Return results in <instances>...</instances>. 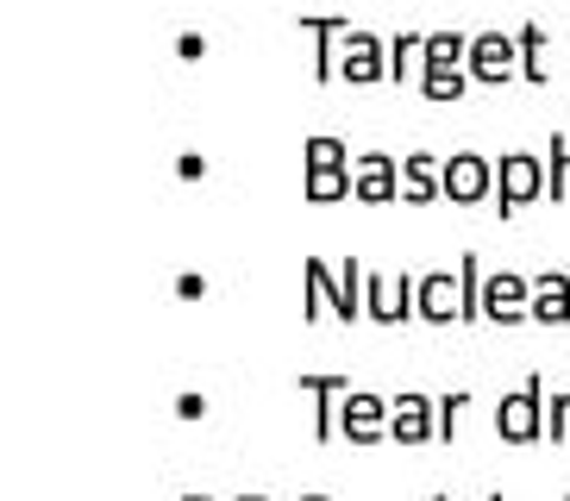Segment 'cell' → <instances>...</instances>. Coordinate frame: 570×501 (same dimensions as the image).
I'll list each match as a JSON object with an SVG mask.
<instances>
[{
    "instance_id": "19",
    "label": "cell",
    "mask_w": 570,
    "mask_h": 501,
    "mask_svg": "<svg viewBox=\"0 0 570 501\" xmlns=\"http://www.w3.org/2000/svg\"><path fill=\"white\" fill-rule=\"evenodd\" d=\"M307 200H320V207H326V200H357V176L352 169H307Z\"/></svg>"
},
{
    "instance_id": "18",
    "label": "cell",
    "mask_w": 570,
    "mask_h": 501,
    "mask_svg": "<svg viewBox=\"0 0 570 501\" xmlns=\"http://www.w3.org/2000/svg\"><path fill=\"white\" fill-rule=\"evenodd\" d=\"M364 276H370V269L345 250V269H338V314H333V320H345V326L364 320Z\"/></svg>"
},
{
    "instance_id": "14",
    "label": "cell",
    "mask_w": 570,
    "mask_h": 501,
    "mask_svg": "<svg viewBox=\"0 0 570 501\" xmlns=\"http://www.w3.org/2000/svg\"><path fill=\"white\" fill-rule=\"evenodd\" d=\"M533 320L539 326H564L570 320V269H546V276H533Z\"/></svg>"
},
{
    "instance_id": "5",
    "label": "cell",
    "mask_w": 570,
    "mask_h": 501,
    "mask_svg": "<svg viewBox=\"0 0 570 501\" xmlns=\"http://www.w3.org/2000/svg\"><path fill=\"white\" fill-rule=\"evenodd\" d=\"M483 320H495V326H520V320H533V276L495 269V276L483 283Z\"/></svg>"
},
{
    "instance_id": "15",
    "label": "cell",
    "mask_w": 570,
    "mask_h": 501,
    "mask_svg": "<svg viewBox=\"0 0 570 501\" xmlns=\"http://www.w3.org/2000/svg\"><path fill=\"white\" fill-rule=\"evenodd\" d=\"M302 288H307V301H302V314H307V320L338 314V276L320 264V257H307V264H302Z\"/></svg>"
},
{
    "instance_id": "28",
    "label": "cell",
    "mask_w": 570,
    "mask_h": 501,
    "mask_svg": "<svg viewBox=\"0 0 570 501\" xmlns=\"http://www.w3.org/2000/svg\"><path fill=\"white\" fill-rule=\"evenodd\" d=\"M176 176H183V183H202V176H207V157H202V150H183V157H176Z\"/></svg>"
},
{
    "instance_id": "7",
    "label": "cell",
    "mask_w": 570,
    "mask_h": 501,
    "mask_svg": "<svg viewBox=\"0 0 570 501\" xmlns=\"http://www.w3.org/2000/svg\"><path fill=\"white\" fill-rule=\"evenodd\" d=\"M389 407H395L389 395L352 389V395H345V414H338V439H345V445H376V439H389Z\"/></svg>"
},
{
    "instance_id": "8",
    "label": "cell",
    "mask_w": 570,
    "mask_h": 501,
    "mask_svg": "<svg viewBox=\"0 0 570 501\" xmlns=\"http://www.w3.org/2000/svg\"><path fill=\"white\" fill-rule=\"evenodd\" d=\"M420 320L426 326H464V276L458 269H426L420 276Z\"/></svg>"
},
{
    "instance_id": "13",
    "label": "cell",
    "mask_w": 570,
    "mask_h": 501,
    "mask_svg": "<svg viewBox=\"0 0 570 501\" xmlns=\"http://www.w3.org/2000/svg\"><path fill=\"white\" fill-rule=\"evenodd\" d=\"M302 395H314V439H320V445H333L352 383H345V376H302Z\"/></svg>"
},
{
    "instance_id": "27",
    "label": "cell",
    "mask_w": 570,
    "mask_h": 501,
    "mask_svg": "<svg viewBox=\"0 0 570 501\" xmlns=\"http://www.w3.org/2000/svg\"><path fill=\"white\" fill-rule=\"evenodd\" d=\"M207 295V276L202 269H183V276H176V301H202Z\"/></svg>"
},
{
    "instance_id": "12",
    "label": "cell",
    "mask_w": 570,
    "mask_h": 501,
    "mask_svg": "<svg viewBox=\"0 0 570 501\" xmlns=\"http://www.w3.org/2000/svg\"><path fill=\"white\" fill-rule=\"evenodd\" d=\"M402 200L407 207L445 200V164H439L433 150H402Z\"/></svg>"
},
{
    "instance_id": "32",
    "label": "cell",
    "mask_w": 570,
    "mask_h": 501,
    "mask_svg": "<svg viewBox=\"0 0 570 501\" xmlns=\"http://www.w3.org/2000/svg\"><path fill=\"white\" fill-rule=\"evenodd\" d=\"M302 501H333V495H302Z\"/></svg>"
},
{
    "instance_id": "34",
    "label": "cell",
    "mask_w": 570,
    "mask_h": 501,
    "mask_svg": "<svg viewBox=\"0 0 570 501\" xmlns=\"http://www.w3.org/2000/svg\"><path fill=\"white\" fill-rule=\"evenodd\" d=\"M564 501H570V495H564Z\"/></svg>"
},
{
    "instance_id": "24",
    "label": "cell",
    "mask_w": 570,
    "mask_h": 501,
    "mask_svg": "<svg viewBox=\"0 0 570 501\" xmlns=\"http://www.w3.org/2000/svg\"><path fill=\"white\" fill-rule=\"evenodd\" d=\"M464 407H470V395H464V389H452V395H439V445H452V439L464 433Z\"/></svg>"
},
{
    "instance_id": "10",
    "label": "cell",
    "mask_w": 570,
    "mask_h": 501,
    "mask_svg": "<svg viewBox=\"0 0 570 501\" xmlns=\"http://www.w3.org/2000/svg\"><path fill=\"white\" fill-rule=\"evenodd\" d=\"M352 176H357V200H364V207H389V200H402V164H395L389 150H357Z\"/></svg>"
},
{
    "instance_id": "16",
    "label": "cell",
    "mask_w": 570,
    "mask_h": 501,
    "mask_svg": "<svg viewBox=\"0 0 570 501\" xmlns=\"http://www.w3.org/2000/svg\"><path fill=\"white\" fill-rule=\"evenodd\" d=\"M514 38H520V76H527L533 88H546V82H552V63H546L552 38H546V26H539V19H527Z\"/></svg>"
},
{
    "instance_id": "20",
    "label": "cell",
    "mask_w": 570,
    "mask_h": 501,
    "mask_svg": "<svg viewBox=\"0 0 570 501\" xmlns=\"http://www.w3.org/2000/svg\"><path fill=\"white\" fill-rule=\"evenodd\" d=\"M546 200H570V138H546Z\"/></svg>"
},
{
    "instance_id": "4",
    "label": "cell",
    "mask_w": 570,
    "mask_h": 501,
    "mask_svg": "<svg viewBox=\"0 0 570 501\" xmlns=\"http://www.w3.org/2000/svg\"><path fill=\"white\" fill-rule=\"evenodd\" d=\"M495 195V164H489L483 150H452L445 157V200L458 207H476V200Z\"/></svg>"
},
{
    "instance_id": "22",
    "label": "cell",
    "mask_w": 570,
    "mask_h": 501,
    "mask_svg": "<svg viewBox=\"0 0 570 501\" xmlns=\"http://www.w3.org/2000/svg\"><path fill=\"white\" fill-rule=\"evenodd\" d=\"M470 57V32H452V26H445V32H426V63H464Z\"/></svg>"
},
{
    "instance_id": "31",
    "label": "cell",
    "mask_w": 570,
    "mask_h": 501,
    "mask_svg": "<svg viewBox=\"0 0 570 501\" xmlns=\"http://www.w3.org/2000/svg\"><path fill=\"white\" fill-rule=\"evenodd\" d=\"M183 501H214V495H183Z\"/></svg>"
},
{
    "instance_id": "17",
    "label": "cell",
    "mask_w": 570,
    "mask_h": 501,
    "mask_svg": "<svg viewBox=\"0 0 570 501\" xmlns=\"http://www.w3.org/2000/svg\"><path fill=\"white\" fill-rule=\"evenodd\" d=\"M464 88H470V69L464 63H445V69L426 63V69H420V95H426V100H464Z\"/></svg>"
},
{
    "instance_id": "6",
    "label": "cell",
    "mask_w": 570,
    "mask_h": 501,
    "mask_svg": "<svg viewBox=\"0 0 570 501\" xmlns=\"http://www.w3.org/2000/svg\"><path fill=\"white\" fill-rule=\"evenodd\" d=\"M389 439L395 445H433L439 439V395H420V389L395 395V407H389Z\"/></svg>"
},
{
    "instance_id": "29",
    "label": "cell",
    "mask_w": 570,
    "mask_h": 501,
    "mask_svg": "<svg viewBox=\"0 0 570 501\" xmlns=\"http://www.w3.org/2000/svg\"><path fill=\"white\" fill-rule=\"evenodd\" d=\"M176 420H207V395H195V389L176 395Z\"/></svg>"
},
{
    "instance_id": "33",
    "label": "cell",
    "mask_w": 570,
    "mask_h": 501,
    "mask_svg": "<svg viewBox=\"0 0 570 501\" xmlns=\"http://www.w3.org/2000/svg\"><path fill=\"white\" fill-rule=\"evenodd\" d=\"M489 501H502V495H489Z\"/></svg>"
},
{
    "instance_id": "1",
    "label": "cell",
    "mask_w": 570,
    "mask_h": 501,
    "mask_svg": "<svg viewBox=\"0 0 570 501\" xmlns=\"http://www.w3.org/2000/svg\"><path fill=\"white\" fill-rule=\"evenodd\" d=\"M495 439L502 445H533V439H546V383L539 376H527L520 389H508L495 401Z\"/></svg>"
},
{
    "instance_id": "2",
    "label": "cell",
    "mask_w": 570,
    "mask_h": 501,
    "mask_svg": "<svg viewBox=\"0 0 570 501\" xmlns=\"http://www.w3.org/2000/svg\"><path fill=\"white\" fill-rule=\"evenodd\" d=\"M539 195H546V164H539L533 150H502L495 157V214L514 219Z\"/></svg>"
},
{
    "instance_id": "25",
    "label": "cell",
    "mask_w": 570,
    "mask_h": 501,
    "mask_svg": "<svg viewBox=\"0 0 570 501\" xmlns=\"http://www.w3.org/2000/svg\"><path fill=\"white\" fill-rule=\"evenodd\" d=\"M546 439H552V445H564V439H570V389L546 395Z\"/></svg>"
},
{
    "instance_id": "23",
    "label": "cell",
    "mask_w": 570,
    "mask_h": 501,
    "mask_svg": "<svg viewBox=\"0 0 570 501\" xmlns=\"http://www.w3.org/2000/svg\"><path fill=\"white\" fill-rule=\"evenodd\" d=\"M307 169H352V157H345V138H326V132H320V138H307Z\"/></svg>"
},
{
    "instance_id": "3",
    "label": "cell",
    "mask_w": 570,
    "mask_h": 501,
    "mask_svg": "<svg viewBox=\"0 0 570 501\" xmlns=\"http://www.w3.org/2000/svg\"><path fill=\"white\" fill-rule=\"evenodd\" d=\"M470 82H483V88H502L520 76V38L514 32H470Z\"/></svg>"
},
{
    "instance_id": "9",
    "label": "cell",
    "mask_w": 570,
    "mask_h": 501,
    "mask_svg": "<svg viewBox=\"0 0 570 501\" xmlns=\"http://www.w3.org/2000/svg\"><path fill=\"white\" fill-rule=\"evenodd\" d=\"M338 76H345L352 88L383 82L389 76V45L376 32H364V26H352V32H345V50H338Z\"/></svg>"
},
{
    "instance_id": "26",
    "label": "cell",
    "mask_w": 570,
    "mask_h": 501,
    "mask_svg": "<svg viewBox=\"0 0 570 501\" xmlns=\"http://www.w3.org/2000/svg\"><path fill=\"white\" fill-rule=\"evenodd\" d=\"M176 57H183V63H202V57H207V38H202V32H176Z\"/></svg>"
},
{
    "instance_id": "21",
    "label": "cell",
    "mask_w": 570,
    "mask_h": 501,
    "mask_svg": "<svg viewBox=\"0 0 570 501\" xmlns=\"http://www.w3.org/2000/svg\"><path fill=\"white\" fill-rule=\"evenodd\" d=\"M414 69H426V32H395V45H389V76L407 82Z\"/></svg>"
},
{
    "instance_id": "30",
    "label": "cell",
    "mask_w": 570,
    "mask_h": 501,
    "mask_svg": "<svg viewBox=\"0 0 570 501\" xmlns=\"http://www.w3.org/2000/svg\"><path fill=\"white\" fill-rule=\"evenodd\" d=\"M238 501H269V495H238Z\"/></svg>"
},
{
    "instance_id": "11",
    "label": "cell",
    "mask_w": 570,
    "mask_h": 501,
    "mask_svg": "<svg viewBox=\"0 0 570 501\" xmlns=\"http://www.w3.org/2000/svg\"><path fill=\"white\" fill-rule=\"evenodd\" d=\"M307 38H314V82H338V50H345V19L338 13H302L295 19Z\"/></svg>"
}]
</instances>
